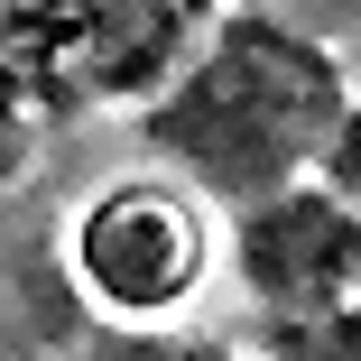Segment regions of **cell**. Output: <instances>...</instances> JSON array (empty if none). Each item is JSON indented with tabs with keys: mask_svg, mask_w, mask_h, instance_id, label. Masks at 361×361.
I'll list each match as a JSON object with an SVG mask.
<instances>
[{
	"mask_svg": "<svg viewBox=\"0 0 361 361\" xmlns=\"http://www.w3.org/2000/svg\"><path fill=\"white\" fill-rule=\"evenodd\" d=\"M352 102L361 93H352V65L334 37H306L269 10H241L149 93L139 130L195 195L259 213L278 195H297L306 176H324Z\"/></svg>",
	"mask_w": 361,
	"mask_h": 361,
	"instance_id": "6da1fadb",
	"label": "cell"
},
{
	"mask_svg": "<svg viewBox=\"0 0 361 361\" xmlns=\"http://www.w3.org/2000/svg\"><path fill=\"white\" fill-rule=\"evenodd\" d=\"M204 0H0V121L158 93Z\"/></svg>",
	"mask_w": 361,
	"mask_h": 361,
	"instance_id": "7a4b0ae2",
	"label": "cell"
},
{
	"mask_svg": "<svg viewBox=\"0 0 361 361\" xmlns=\"http://www.w3.org/2000/svg\"><path fill=\"white\" fill-rule=\"evenodd\" d=\"M75 287L121 324H167L213 278V213L185 176H121L65 232Z\"/></svg>",
	"mask_w": 361,
	"mask_h": 361,
	"instance_id": "3957f363",
	"label": "cell"
},
{
	"mask_svg": "<svg viewBox=\"0 0 361 361\" xmlns=\"http://www.w3.org/2000/svg\"><path fill=\"white\" fill-rule=\"evenodd\" d=\"M250 361H361V306H250Z\"/></svg>",
	"mask_w": 361,
	"mask_h": 361,
	"instance_id": "277c9868",
	"label": "cell"
},
{
	"mask_svg": "<svg viewBox=\"0 0 361 361\" xmlns=\"http://www.w3.org/2000/svg\"><path fill=\"white\" fill-rule=\"evenodd\" d=\"M56 306H47V287H37V269L0 241V361H28V343H37V324H47Z\"/></svg>",
	"mask_w": 361,
	"mask_h": 361,
	"instance_id": "5b68a950",
	"label": "cell"
},
{
	"mask_svg": "<svg viewBox=\"0 0 361 361\" xmlns=\"http://www.w3.org/2000/svg\"><path fill=\"white\" fill-rule=\"evenodd\" d=\"M269 19H287V28H306V37H324V28H361V0H259Z\"/></svg>",
	"mask_w": 361,
	"mask_h": 361,
	"instance_id": "8992f818",
	"label": "cell"
},
{
	"mask_svg": "<svg viewBox=\"0 0 361 361\" xmlns=\"http://www.w3.org/2000/svg\"><path fill=\"white\" fill-rule=\"evenodd\" d=\"M324 185H334L343 204H361V102H352V121H343V139H334V158H324Z\"/></svg>",
	"mask_w": 361,
	"mask_h": 361,
	"instance_id": "52a82bcc",
	"label": "cell"
},
{
	"mask_svg": "<svg viewBox=\"0 0 361 361\" xmlns=\"http://www.w3.org/2000/svg\"><path fill=\"white\" fill-rule=\"evenodd\" d=\"M121 361H241L223 343H149V352H121Z\"/></svg>",
	"mask_w": 361,
	"mask_h": 361,
	"instance_id": "ba28073f",
	"label": "cell"
},
{
	"mask_svg": "<svg viewBox=\"0 0 361 361\" xmlns=\"http://www.w3.org/2000/svg\"><path fill=\"white\" fill-rule=\"evenodd\" d=\"M343 65H352V93H361V47H352V56H343Z\"/></svg>",
	"mask_w": 361,
	"mask_h": 361,
	"instance_id": "9c48e42d",
	"label": "cell"
}]
</instances>
